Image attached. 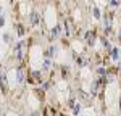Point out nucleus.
I'll use <instances>...</instances> for the list:
<instances>
[{"mask_svg":"<svg viewBox=\"0 0 121 116\" xmlns=\"http://www.w3.org/2000/svg\"><path fill=\"white\" fill-rule=\"evenodd\" d=\"M102 116H120L121 113V66L105 68L99 76L97 97Z\"/></svg>","mask_w":121,"mask_h":116,"instance_id":"f257e3e1","label":"nucleus"},{"mask_svg":"<svg viewBox=\"0 0 121 116\" xmlns=\"http://www.w3.org/2000/svg\"><path fill=\"white\" fill-rule=\"evenodd\" d=\"M0 116H28L23 110H21V106L18 105V102H15V100H10L8 105L5 106L3 110H2V113Z\"/></svg>","mask_w":121,"mask_h":116,"instance_id":"7ed1b4c3","label":"nucleus"},{"mask_svg":"<svg viewBox=\"0 0 121 116\" xmlns=\"http://www.w3.org/2000/svg\"><path fill=\"white\" fill-rule=\"evenodd\" d=\"M42 116H69V115L63 113V111H60V110H56V108H53L50 105H45L44 111H42Z\"/></svg>","mask_w":121,"mask_h":116,"instance_id":"20e7f679","label":"nucleus"},{"mask_svg":"<svg viewBox=\"0 0 121 116\" xmlns=\"http://www.w3.org/2000/svg\"><path fill=\"white\" fill-rule=\"evenodd\" d=\"M65 19L73 29V36H81L89 21V10L81 0H68L65 10Z\"/></svg>","mask_w":121,"mask_h":116,"instance_id":"f03ea898","label":"nucleus"}]
</instances>
